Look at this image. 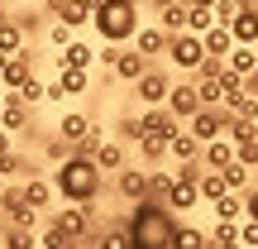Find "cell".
Returning a JSON list of instances; mask_svg holds the SVG:
<instances>
[{
    "mask_svg": "<svg viewBox=\"0 0 258 249\" xmlns=\"http://www.w3.org/2000/svg\"><path fill=\"white\" fill-rule=\"evenodd\" d=\"M124 225H129V249H172L177 240V211L167 202H139Z\"/></svg>",
    "mask_w": 258,
    "mask_h": 249,
    "instance_id": "1",
    "label": "cell"
},
{
    "mask_svg": "<svg viewBox=\"0 0 258 249\" xmlns=\"http://www.w3.org/2000/svg\"><path fill=\"white\" fill-rule=\"evenodd\" d=\"M53 187H57L62 202L91 206L96 196H101V187H105V168L96 163V158H86V154H72V158H62V163L53 168Z\"/></svg>",
    "mask_w": 258,
    "mask_h": 249,
    "instance_id": "2",
    "label": "cell"
},
{
    "mask_svg": "<svg viewBox=\"0 0 258 249\" xmlns=\"http://www.w3.org/2000/svg\"><path fill=\"white\" fill-rule=\"evenodd\" d=\"M91 29L101 34V43H129L139 34V0H96Z\"/></svg>",
    "mask_w": 258,
    "mask_h": 249,
    "instance_id": "3",
    "label": "cell"
},
{
    "mask_svg": "<svg viewBox=\"0 0 258 249\" xmlns=\"http://www.w3.org/2000/svg\"><path fill=\"white\" fill-rule=\"evenodd\" d=\"M48 230H57L62 240H86L91 235V206H82V202H67L62 211H53L48 216Z\"/></svg>",
    "mask_w": 258,
    "mask_h": 249,
    "instance_id": "4",
    "label": "cell"
},
{
    "mask_svg": "<svg viewBox=\"0 0 258 249\" xmlns=\"http://www.w3.org/2000/svg\"><path fill=\"white\" fill-rule=\"evenodd\" d=\"M167 58L177 63V72H196L211 53H206V38H201V34L182 29V34H172V43H167Z\"/></svg>",
    "mask_w": 258,
    "mask_h": 249,
    "instance_id": "5",
    "label": "cell"
},
{
    "mask_svg": "<svg viewBox=\"0 0 258 249\" xmlns=\"http://www.w3.org/2000/svg\"><path fill=\"white\" fill-rule=\"evenodd\" d=\"M230 120H234V115L225 111V106H201V111H196L191 120H186V129H191V134L201 139V144H211V139H220L225 129H230Z\"/></svg>",
    "mask_w": 258,
    "mask_h": 249,
    "instance_id": "6",
    "label": "cell"
},
{
    "mask_svg": "<svg viewBox=\"0 0 258 249\" xmlns=\"http://www.w3.org/2000/svg\"><path fill=\"white\" fill-rule=\"evenodd\" d=\"M172 77L163 72V67H148L144 77L134 82V91H139V106H167V96H172Z\"/></svg>",
    "mask_w": 258,
    "mask_h": 249,
    "instance_id": "7",
    "label": "cell"
},
{
    "mask_svg": "<svg viewBox=\"0 0 258 249\" xmlns=\"http://www.w3.org/2000/svg\"><path fill=\"white\" fill-rule=\"evenodd\" d=\"M0 216H5V225H24V230L38 225V206L24 202V187H10V192L0 196Z\"/></svg>",
    "mask_w": 258,
    "mask_h": 249,
    "instance_id": "8",
    "label": "cell"
},
{
    "mask_svg": "<svg viewBox=\"0 0 258 249\" xmlns=\"http://www.w3.org/2000/svg\"><path fill=\"white\" fill-rule=\"evenodd\" d=\"M115 192H120L129 206L148 202V168H120V173H115Z\"/></svg>",
    "mask_w": 258,
    "mask_h": 249,
    "instance_id": "9",
    "label": "cell"
},
{
    "mask_svg": "<svg viewBox=\"0 0 258 249\" xmlns=\"http://www.w3.org/2000/svg\"><path fill=\"white\" fill-rule=\"evenodd\" d=\"M139 125H144V134H158V139H172L177 129H182L186 120H177L167 106H144V115H139Z\"/></svg>",
    "mask_w": 258,
    "mask_h": 249,
    "instance_id": "10",
    "label": "cell"
},
{
    "mask_svg": "<svg viewBox=\"0 0 258 249\" xmlns=\"http://www.w3.org/2000/svg\"><path fill=\"white\" fill-rule=\"evenodd\" d=\"M201 106H206V101H201V86H196V82H177L172 96H167V111H172L177 120H191Z\"/></svg>",
    "mask_w": 258,
    "mask_h": 249,
    "instance_id": "11",
    "label": "cell"
},
{
    "mask_svg": "<svg viewBox=\"0 0 258 249\" xmlns=\"http://www.w3.org/2000/svg\"><path fill=\"white\" fill-rule=\"evenodd\" d=\"M234 158H239V144H234L230 134H220V139H211V144L201 148V163H206V168H230Z\"/></svg>",
    "mask_w": 258,
    "mask_h": 249,
    "instance_id": "12",
    "label": "cell"
},
{
    "mask_svg": "<svg viewBox=\"0 0 258 249\" xmlns=\"http://www.w3.org/2000/svg\"><path fill=\"white\" fill-rule=\"evenodd\" d=\"M153 67V58L148 53H139V48H120V63H115V77L120 82H139V77Z\"/></svg>",
    "mask_w": 258,
    "mask_h": 249,
    "instance_id": "13",
    "label": "cell"
},
{
    "mask_svg": "<svg viewBox=\"0 0 258 249\" xmlns=\"http://www.w3.org/2000/svg\"><path fill=\"white\" fill-rule=\"evenodd\" d=\"M62 67H96V48L86 38H72L67 48H57V72Z\"/></svg>",
    "mask_w": 258,
    "mask_h": 249,
    "instance_id": "14",
    "label": "cell"
},
{
    "mask_svg": "<svg viewBox=\"0 0 258 249\" xmlns=\"http://www.w3.org/2000/svg\"><path fill=\"white\" fill-rule=\"evenodd\" d=\"M29 77H34V53L24 48V53H15V58L5 63V72H0V82H5V91H15V86H24Z\"/></svg>",
    "mask_w": 258,
    "mask_h": 249,
    "instance_id": "15",
    "label": "cell"
},
{
    "mask_svg": "<svg viewBox=\"0 0 258 249\" xmlns=\"http://www.w3.org/2000/svg\"><path fill=\"white\" fill-rule=\"evenodd\" d=\"M134 38H139L134 48H139V53H148V58H167V43H172V34H167L163 24H148V29H139Z\"/></svg>",
    "mask_w": 258,
    "mask_h": 249,
    "instance_id": "16",
    "label": "cell"
},
{
    "mask_svg": "<svg viewBox=\"0 0 258 249\" xmlns=\"http://www.w3.org/2000/svg\"><path fill=\"white\" fill-rule=\"evenodd\" d=\"M29 111H34V106H29L19 91H5V111H0V125L15 134V129H24V125H29Z\"/></svg>",
    "mask_w": 258,
    "mask_h": 249,
    "instance_id": "17",
    "label": "cell"
},
{
    "mask_svg": "<svg viewBox=\"0 0 258 249\" xmlns=\"http://www.w3.org/2000/svg\"><path fill=\"white\" fill-rule=\"evenodd\" d=\"M167 206H172L177 216H182V211H196V206H201V182H182V177H177V187L167 192Z\"/></svg>",
    "mask_w": 258,
    "mask_h": 249,
    "instance_id": "18",
    "label": "cell"
},
{
    "mask_svg": "<svg viewBox=\"0 0 258 249\" xmlns=\"http://www.w3.org/2000/svg\"><path fill=\"white\" fill-rule=\"evenodd\" d=\"M57 196V187H53V177H24V202L29 206H38V211H48V202Z\"/></svg>",
    "mask_w": 258,
    "mask_h": 249,
    "instance_id": "19",
    "label": "cell"
},
{
    "mask_svg": "<svg viewBox=\"0 0 258 249\" xmlns=\"http://www.w3.org/2000/svg\"><path fill=\"white\" fill-rule=\"evenodd\" d=\"M201 148H206V144L182 125V129L172 134V163H191V158H201Z\"/></svg>",
    "mask_w": 258,
    "mask_h": 249,
    "instance_id": "20",
    "label": "cell"
},
{
    "mask_svg": "<svg viewBox=\"0 0 258 249\" xmlns=\"http://www.w3.org/2000/svg\"><path fill=\"white\" fill-rule=\"evenodd\" d=\"M62 24H72V29H86L96 19V0H62Z\"/></svg>",
    "mask_w": 258,
    "mask_h": 249,
    "instance_id": "21",
    "label": "cell"
},
{
    "mask_svg": "<svg viewBox=\"0 0 258 249\" xmlns=\"http://www.w3.org/2000/svg\"><path fill=\"white\" fill-rule=\"evenodd\" d=\"M225 111L234 115V120H258V96L244 86V91H230L225 96Z\"/></svg>",
    "mask_w": 258,
    "mask_h": 249,
    "instance_id": "22",
    "label": "cell"
},
{
    "mask_svg": "<svg viewBox=\"0 0 258 249\" xmlns=\"http://www.w3.org/2000/svg\"><path fill=\"white\" fill-rule=\"evenodd\" d=\"M91 129H96V120H91V115H82V111H67L62 120H57V134L72 139V144H77V139H86Z\"/></svg>",
    "mask_w": 258,
    "mask_h": 249,
    "instance_id": "23",
    "label": "cell"
},
{
    "mask_svg": "<svg viewBox=\"0 0 258 249\" xmlns=\"http://www.w3.org/2000/svg\"><path fill=\"white\" fill-rule=\"evenodd\" d=\"M230 34H234V43L258 48V10H239V15H234V24H230Z\"/></svg>",
    "mask_w": 258,
    "mask_h": 249,
    "instance_id": "24",
    "label": "cell"
},
{
    "mask_svg": "<svg viewBox=\"0 0 258 249\" xmlns=\"http://www.w3.org/2000/svg\"><path fill=\"white\" fill-rule=\"evenodd\" d=\"M57 82H62V96H86L91 91V67H62Z\"/></svg>",
    "mask_w": 258,
    "mask_h": 249,
    "instance_id": "25",
    "label": "cell"
},
{
    "mask_svg": "<svg viewBox=\"0 0 258 249\" xmlns=\"http://www.w3.org/2000/svg\"><path fill=\"white\" fill-rule=\"evenodd\" d=\"M206 53L211 58H230L234 53V34H230V24H215V29H206Z\"/></svg>",
    "mask_w": 258,
    "mask_h": 249,
    "instance_id": "26",
    "label": "cell"
},
{
    "mask_svg": "<svg viewBox=\"0 0 258 249\" xmlns=\"http://www.w3.org/2000/svg\"><path fill=\"white\" fill-rule=\"evenodd\" d=\"M172 249H211V235H206L201 225L177 221V240H172Z\"/></svg>",
    "mask_w": 258,
    "mask_h": 249,
    "instance_id": "27",
    "label": "cell"
},
{
    "mask_svg": "<svg viewBox=\"0 0 258 249\" xmlns=\"http://www.w3.org/2000/svg\"><path fill=\"white\" fill-rule=\"evenodd\" d=\"M24 24H19V19H5V24H0V53H10V58H15V53H24Z\"/></svg>",
    "mask_w": 258,
    "mask_h": 249,
    "instance_id": "28",
    "label": "cell"
},
{
    "mask_svg": "<svg viewBox=\"0 0 258 249\" xmlns=\"http://www.w3.org/2000/svg\"><path fill=\"white\" fill-rule=\"evenodd\" d=\"M225 192H230V182H225V173H220V168H206V173H201V202H220V196Z\"/></svg>",
    "mask_w": 258,
    "mask_h": 249,
    "instance_id": "29",
    "label": "cell"
},
{
    "mask_svg": "<svg viewBox=\"0 0 258 249\" xmlns=\"http://www.w3.org/2000/svg\"><path fill=\"white\" fill-rule=\"evenodd\" d=\"M225 67H234V72H244V77H253V72H258V53H253L249 43H234V53L225 58Z\"/></svg>",
    "mask_w": 258,
    "mask_h": 249,
    "instance_id": "30",
    "label": "cell"
},
{
    "mask_svg": "<svg viewBox=\"0 0 258 249\" xmlns=\"http://www.w3.org/2000/svg\"><path fill=\"white\" fill-rule=\"evenodd\" d=\"M5 249H43V235L24 230V225H5Z\"/></svg>",
    "mask_w": 258,
    "mask_h": 249,
    "instance_id": "31",
    "label": "cell"
},
{
    "mask_svg": "<svg viewBox=\"0 0 258 249\" xmlns=\"http://www.w3.org/2000/svg\"><path fill=\"white\" fill-rule=\"evenodd\" d=\"M186 10H191V5H186V0H177V5L158 10V24H163L167 34H182V29H186Z\"/></svg>",
    "mask_w": 258,
    "mask_h": 249,
    "instance_id": "32",
    "label": "cell"
},
{
    "mask_svg": "<svg viewBox=\"0 0 258 249\" xmlns=\"http://www.w3.org/2000/svg\"><path fill=\"white\" fill-rule=\"evenodd\" d=\"M0 173H5L10 182H19V177H34V168H29L24 154H15V148H10V154H0Z\"/></svg>",
    "mask_w": 258,
    "mask_h": 249,
    "instance_id": "33",
    "label": "cell"
},
{
    "mask_svg": "<svg viewBox=\"0 0 258 249\" xmlns=\"http://www.w3.org/2000/svg\"><path fill=\"white\" fill-rule=\"evenodd\" d=\"M220 19H215V5H191L186 10V29L191 34H206V29H215Z\"/></svg>",
    "mask_w": 258,
    "mask_h": 249,
    "instance_id": "34",
    "label": "cell"
},
{
    "mask_svg": "<svg viewBox=\"0 0 258 249\" xmlns=\"http://www.w3.org/2000/svg\"><path fill=\"white\" fill-rule=\"evenodd\" d=\"M225 173V182H230V192H249L253 187V173H249V163H239V158H234L230 168H220Z\"/></svg>",
    "mask_w": 258,
    "mask_h": 249,
    "instance_id": "35",
    "label": "cell"
},
{
    "mask_svg": "<svg viewBox=\"0 0 258 249\" xmlns=\"http://www.w3.org/2000/svg\"><path fill=\"white\" fill-rule=\"evenodd\" d=\"M244 216V192H225L215 202V221H239Z\"/></svg>",
    "mask_w": 258,
    "mask_h": 249,
    "instance_id": "36",
    "label": "cell"
},
{
    "mask_svg": "<svg viewBox=\"0 0 258 249\" xmlns=\"http://www.w3.org/2000/svg\"><path fill=\"white\" fill-rule=\"evenodd\" d=\"M172 187H177V173H148V202H167Z\"/></svg>",
    "mask_w": 258,
    "mask_h": 249,
    "instance_id": "37",
    "label": "cell"
},
{
    "mask_svg": "<svg viewBox=\"0 0 258 249\" xmlns=\"http://www.w3.org/2000/svg\"><path fill=\"white\" fill-rule=\"evenodd\" d=\"M96 249H129V225H110L96 235Z\"/></svg>",
    "mask_w": 258,
    "mask_h": 249,
    "instance_id": "38",
    "label": "cell"
},
{
    "mask_svg": "<svg viewBox=\"0 0 258 249\" xmlns=\"http://www.w3.org/2000/svg\"><path fill=\"white\" fill-rule=\"evenodd\" d=\"M96 163H101L105 173H120V168H124V148L105 139V144H101V154H96Z\"/></svg>",
    "mask_w": 258,
    "mask_h": 249,
    "instance_id": "39",
    "label": "cell"
},
{
    "mask_svg": "<svg viewBox=\"0 0 258 249\" xmlns=\"http://www.w3.org/2000/svg\"><path fill=\"white\" fill-rule=\"evenodd\" d=\"M139 148H144V158H172V139H158V134H144Z\"/></svg>",
    "mask_w": 258,
    "mask_h": 249,
    "instance_id": "40",
    "label": "cell"
},
{
    "mask_svg": "<svg viewBox=\"0 0 258 249\" xmlns=\"http://www.w3.org/2000/svg\"><path fill=\"white\" fill-rule=\"evenodd\" d=\"M220 72H225V58H206V63L196 67L191 77H196V82H215V77H220Z\"/></svg>",
    "mask_w": 258,
    "mask_h": 249,
    "instance_id": "41",
    "label": "cell"
},
{
    "mask_svg": "<svg viewBox=\"0 0 258 249\" xmlns=\"http://www.w3.org/2000/svg\"><path fill=\"white\" fill-rule=\"evenodd\" d=\"M72 34H77V29H72V24H62V19H53V24H48V38H53V48H67V43H72Z\"/></svg>",
    "mask_w": 258,
    "mask_h": 249,
    "instance_id": "42",
    "label": "cell"
},
{
    "mask_svg": "<svg viewBox=\"0 0 258 249\" xmlns=\"http://www.w3.org/2000/svg\"><path fill=\"white\" fill-rule=\"evenodd\" d=\"M230 240H239V221H215L211 244H230Z\"/></svg>",
    "mask_w": 258,
    "mask_h": 249,
    "instance_id": "43",
    "label": "cell"
},
{
    "mask_svg": "<svg viewBox=\"0 0 258 249\" xmlns=\"http://www.w3.org/2000/svg\"><path fill=\"white\" fill-rule=\"evenodd\" d=\"M239 163L258 168V134H253V139H244V144H239Z\"/></svg>",
    "mask_w": 258,
    "mask_h": 249,
    "instance_id": "44",
    "label": "cell"
},
{
    "mask_svg": "<svg viewBox=\"0 0 258 249\" xmlns=\"http://www.w3.org/2000/svg\"><path fill=\"white\" fill-rule=\"evenodd\" d=\"M239 240L249 244V249H258V221H253V216H244V225H239Z\"/></svg>",
    "mask_w": 258,
    "mask_h": 249,
    "instance_id": "45",
    "label": "cell"
},
{
    "mask_svg": "<svg viewBox=\"0 0 258 249\" xmlns=\"http://www.w3.org/2000/svg\"><path fill=\"white\" fill-rule=\"evenodd\" d=\"M234 15H239L234 0H215V19H220V24H234Z\"/></svg>",
    "mask_w": 258,
    "mask_h": 249,
    "instance_id": "46",
    "label": "cell"
},
{
    "mask_svg": "<svg viewBox=\"0 0 258 249\" xmlns=\"http://www.w3.org/2000/svg\"><path fill=\"white\" fill-rule=\"evenodd\" d=\"M43 249H77V244H72V240H62L57 230H48V225H43Z\"/></svg>",
    "mask_w": 258,
    "mask_h": 249,
    "instance_id": "47",
    "label": "cell"
},
{
    "mask_svg": "<svg viewBox=\"0 0 258 249\" xmlns=\"http://www.w3.org/2000/svg\"><path fill=\"white\" fill-rule=\"evenodd\" d=\"M244 216H253V221H258V182L244 192Z\"/></svg>",
    "mask_w": 258,
    "mask_h": 249,
    "instance_id": "48",
    "label": "cell"
},
{
    "mask_svg": "<svg viewBox=\"0 0 258 249\" xmlns=\"http://www.w3.org/2000/svg\"><path fill=\"white\" fill-rule=\"evenodd\" d=\"M48 101H57V106L67 101V96H62V82H57V77H53V82H48Z\"/></svg>",
    "mask_w": 258,
    "mask_h": 249,
    "instance_id": "49",
    "label": "cell"
},
{
    "mask_svg": "<svg viewBox=\"0 0 258 249\" xmlns=\"http://www.w3.org/2000/svg\"><path fill=\"white\" fill-rule=\"evenodd\" d=\"M10 148H15V144H10V129L0 125V154H10Z\"/></svg>",
    "mask_w": 258,
    "mask_h": 249,
    "instance_id": "50",
    "label": "cell"
},
{
    "mask_svg": "<svg viewBox=\"0 0 258 249\" xmlns=\"http://www.w3.org/2000/svg\"><path fill=\"white\" fill-rule=\"evenodd\" d=\"M211 249H249L244 240H230V244H211Z\"/></svg>",
    "mask_w": 258,
    "mask_h": 249,
    "instance_id": "51",
    "label": "cell"
},
{
    "mask_svg": "<svg viewBox=\"0 0 258 249\" xmlns=\"http://www.w3.org/2000/svg\"><path fill=\"white\" fill-rule=\"evenodd\" d=\"M148 5H153V10H167V5H177V0H148Z\"/></svg>",
    "mask_w": 258,
    "mask_h": 249,
    "instance_id": "52",
    "label": "cell"
},
{
    "mask_svg": "<svg viewBox=\"0 0 258 249\" xmlns=\"http://www.w3.org/2000/svg\"><path fill=\"white\" fill-rule=\"evenodd\" d=\"M5 192H10V177H5V173H0V196H5Z\"/></svg>",
    "mask_w": 258,
    "mask_h": 249,
    "instance_id": "53",
    "label": "cell"
},
{
    "mask_svg": "<svg viewBox=\"0 0 258 249\" xmlns=\"http://www.w3.org/2000/svg\"><path fill=\"white\" fill-rule=\"evenodd\" d=\"M5 19H15V15H10V5H0V24H5Z\"/></svg>",
    "mask_w": 258,
    "mask_h": 249,
    "instance_id": "54",
    "label": "cell"
},
{
    "mask_svg": "<svg viewBox=\"0 0 258 249\" xmlns=\"http://www.w3.org/2000/svg\"><path fill=\"white\" fill-rule=\"evenodd\" d=\"M249 91H253V96H258V72H253V77H249Z\"/></svg>",
    "mask_w": 258,
    "mask_h": 249,
    "instance_id": "55",
    "label": "cell"
},
{
    "mask_svg": "<svg viewBox=\"0 0 258 249\" xmlns=\"http://www.w3.org/2000/svg\"><path fill=\"white\" fill-rule=\"evenodd\" d=\"M186 5H215V0H186Z\"/></svg>",
    "mask_w": 258,
    "mask_h": 249,
    "instance_id": "56",
    "label": "cell"
},
{
    "mask_svg": "<svg viewBox=\"0 0 258 249\" xmlns=\"http://www.w3.org/2000/svg\"><path fill=\"white\" fill-rule=\"evenodd\" d=\"M5 63H10V53H0V72H5Z\"/></svg>",
    "mask_w": 258,
    "mask_h": 249,
    "instance_id": "57",
    "label": "cell"
},
{
    "mask_svg": "<svg viewBox=\"0 0 258 249\" xmlns=\"http://www.w3.org/2000/svg\"><path fill=\"white\" fill-rule=\"evenodd\" d=\"M0 5H10V0H0Z\"/></svg>",
    "mask_w": 258,
    "mask_h": 249,
    "instance_id": "58",
    "label": "cell"
}]
</instances>
